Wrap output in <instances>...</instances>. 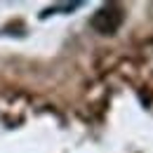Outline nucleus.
Segmentation results:
<instances>
[{"instance_id": "1", "label": "nucleus", "mask_w": 153, "mask_h": 153, "mask_svg": "<svg viewBox=\"0 0 153 153\" xmlns=\"http://www.w3.org/2000/svg\"><path fill=\"white\" fill-rule=\"evenodd\" d=\"M125 19V12L118 7V5H104V7H99L94 14H92V28H94L97 33H101V36H113L115 31L120 28V24Z\"/></svg>"}]
</instances>
